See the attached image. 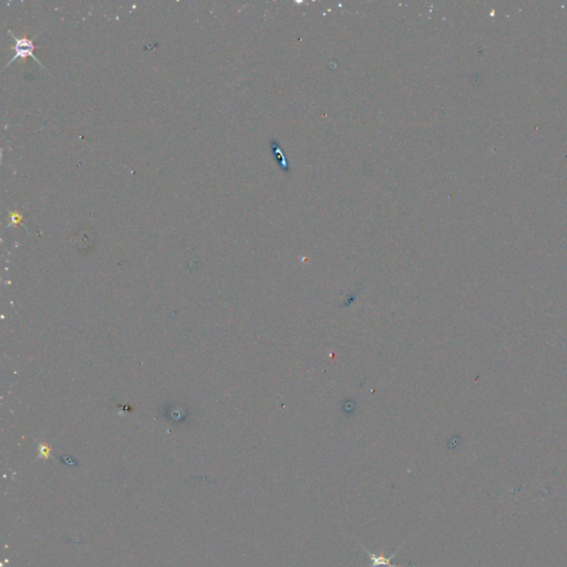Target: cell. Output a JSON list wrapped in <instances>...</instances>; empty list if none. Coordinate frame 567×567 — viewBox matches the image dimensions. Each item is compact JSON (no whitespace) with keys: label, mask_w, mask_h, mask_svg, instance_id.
I'll return each mask as SVG.
<instances>
[{"label":"cell","mask_w":567,"mask_h":567,"mask_svg":"<svg viewBox=\"0 0 567 567\" xmlns=\"http://www.w3.org/2000/svg\"><path fill=\"white\" fill-rule=\"evenodd\" d=\"M269 146H271L274 156H275L277 164H278L281 171L286 172V173L291 172V165H289V162L287 161V158L285 157V155H284L283 150H281V148H280L279 142L276 141V140H271Z\"/></svg>","instance_id":"3"},{"label":"cell","mask_w":567,"mask_h":567,"mask_svg":"<svg viewBox=\"0 0 567 567\" xmlns=\"http://www.w3.org/2000/svg\"><path fill=\"white\" fill-rule=\"evenodd\" d=\"M403 546V544L399 547L398 550H395V553H392L390 556H386L383 553H380V554H375V553H371L369 550H366L363 547V550L367 553V555H369L370 557V561H371V567H404L406 565H396V564H391V560L394 558L396 554L400 552V550H401V547Z\"/></svg>","instance_id":"2"},{"label":"cell","mask_w":567,"mask_h":567,"mask_svg":"<svg viewBox=\"0 0 567 567\" xmlns=\"http://www.w3.org/2000/svg\"><path fill=\"white\" fill-rule=\"evenodd\" d=\"M40 450H41V455H42V457H43V458H48V455H49V451H50V450H49V447H47V446H41Z\"/></svg>","instance_id":"4"},{"label":"cell","mask_w":567,"mask_h":567,"mask_svg":"<svg viewBox=\"0 0 567 567\" xmlns=\"http://www.w3.org/2000/svg\"><path fill=\"white\" fill-rule=\"evenodd\" d=\"M8 33H9L11 34V37L15 39L16 45H15V55L13 58H11V60L7 63L5 68L9 67L11 63H13L15 60H17V59L26 58V57H33L34 60H35V62L39 63V65L46 69L45 65H42V62H40V60H39V59L35 57V54L34 53V50L37 49V47L34 46V43L33 40H31V39L19 38L11 30H8Z\"/></svg>","instance_id":"1"}]
</instances>
